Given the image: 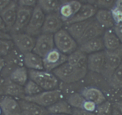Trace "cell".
I'll return each instance as SVG.
<instances>
[{"instance_id":"obj_44","label":"cell","mask_w":122,"mask_h":115,"mask_svg":"<svg viewBox=\"0 0 122 115\" xmlns=\"http://www.w3.org/2000/svg\"><path fill=\"white\" fill-rule=\"evenodd\" d=\"M0 39L11 40V36L8 32L0 30Z\"/></svg>"},{"instance_id":"obj_31","label":"cell","mask_w":122,"mask_h":115,"mask_svg":"<svg viewBox=\"0 0 122 115\" xmlns=\"http://www.w3.org/2000/svg\"><path fill=\"white\" fill-rule=\"evenodd\" d=\"M25 96H34L43 92V89L32 80H29L23 86Z\"/></svg>"},{"instance_id":"obj_32","label":"cell","mask_w":122,"mask_h":115,"mask_svg":"<svg viewBox=\"0 0 122 115\" xmlns=\"http://www.w3.org/2000/svg\"><path fill=\"white\" fill-rule=\"evenodd\" d=\"M85 101L80 93H73L69 96L67 102L73 109H82Z\"/></svg>"},{"instance_id":"obj_2","label":"cell","mask_w":122,"mask_h":115,"mask_svg":"<svg viewBox=\"0 0 122 115\" xmlns=\"http://www.w3.org/2000/svg\"><path fill=\"white\" fill-rule=\"evenodd\" d=\"M28 72L30 80L36 82L43 90H53L56 89L58 86V78L50 71L30 70Z\"/></svg>"},{"instance_id":"obj_38","label":"cell","mask_w":122,"mask_h":115,"mask_svg":"<svg viewBox=\"0 0 122 115\" xmlns=\"http://www.w3.org/2000/svg\"><path fill=\"white\" fill-rule=\"evenodd\" d=\"M37 2L38 0H19L17 4L20 6L33 9L37 5Z\"/></svg>"},{"instance_id":"obj_5","label":"cell","mask_w":122,"mask_h":115,"mask_svg":"<svg viewBox=\"0 0 122 115\" xmlns=\"http://www.w3.org/2000/svg\"><path fill=\"white\" fill-rule=\"evenodd\" d=\"M62 96L61 91L55 89L50 91H43L34 96H25L23 99L36 103L43 107L47 108L62 99Z\"/></svg>"},{"instance_id":"obj_11","label":"cell","mask_w":122,"mask_h":115,"mask_svg":"<svg viewBox=\"0 0 122 115\" xmlns=\"http://www.w3.org/2000/svg\"><path fill=\"white\" fill-rule=\"evenodd\" d=\"M81 5V3L77 0H70L65 3H61L57 13L62 21L66 23L74 17Z\"/></svg>"},{"instance_id":"obj_4","label":"cell","mask_w":122,"mask_h":115,"mask_svg":"<svg viewBox=\"0 0 122 115\" xmlns=\"http://www.w3.org/2000/svg\"><path fill=\"white\" fill-rule=\"evenodd\" d=\"M105 67L102 74L108 80L122 63V45L114 50H105Z\"/></svg>"},{"instance_id":"obj_54","label":"cell","mask_w":122,"mask_h":115,"mask_svg":"<svg viewBox=\"0 0 122 115\" xmlns=\"http://www.w3.org/2000/svg\"><path fill=\"white\" fill-rule=\"evenodd\" d=\"M11 1H13L16 2V3H17V2H18L19 0H11Z\"/></svg>"},{"instance_id":"obj_17","label":"cell","mask_w":122,"mask_h":115,"mask_svg":"<svg viewBox=\"0 0 122 115\" xmlns=\"http://www.w3.org/2000/svg\"><path fill=\"white\" fill-rule=\"evenodd\" d=\"M97 11V8L95 5L89 4H82L80 9L76 13L74 17L70 20L68 22H67L66 25L90 20L92 17L96 15Z\"/></svg>"},{"instance_id":"obj_36","label":"cell","mask_w":122,"mask_h":115,"mask_svg":"<svg viewBox=\"0 0 122 115\" xmlns=\"http://www.w3.org/2000/svg\"><path fill=\"white\" fill-rule=\"evenodd\" d=\"M116 0H97L95 6L100 9H111L114 4Z\"/></svg>"},{"instance_id":"obj_15","label":"cell","mask_w":122,"mask_h":115,"mask_svg":"<svg viewBox=\"0 0 122 115\" xmlns=\"http://www.w3.org/2000/svg\"><path fill=\"white\" fill-rule=\"evenodd\" d=\"M104 30H105L97 22L96 20L92 19L82 37L77 42V43L80 45L84 42L101 37V36L104 34L105 32Z\"/></svg>"},{"instance_id":"obj_13","label":"cell","mask_w":122,"mask_h":115,"mask_svg":"<svg viewBox=\"0 0 122 115\" xmlns=\"http://www.w3.org/2000/svg\"><path fill=\"white\" fill-rule=\"evenodd\" d=\"M105 51L90 54L87 59V67L92 72L102 74L105 67Z\"/></svg>"},{"instance_id":"obj_52","label":"cell","mask_w":122,"mask_h":115,"mask_svg":"<svg viewBox=\"0 0 122 115\" xmlns=\"http://www.w3.org/2000/svg\"><path fill=\"white\" fill-rule=\"evenodd\" d=\"M77 1L81 2H81H86V0H77Z\"/></svg>"},{"instance_id":"obj_50","label":"cell","mask_w":122,"mask_h":115,"mask_svg":"<svg viewBox=\"0 0 122 115\" xmlns=\"http://www.w3.org/2000/svg\"><path fill=\"white\" fill-rule=\"evenodd\" d=\"M59 1L61 3H64L66 1H70V0H59Z\"/></svg>"},{"instance_id":"obj_16","label":"cell","mask_w":122,"mask_h":115,"mask_svg":"<svg viewBox=\"0 0 122 115\" xmlns=\"http://www.w3.org/2000/svg\"><path fill=\"white\" fill-rule=\"evenodd\" d=\"M18 4L16 2L11 1V3L3 9L1 12L0 15L5 22L7 30L9 31H11L15 23L17 16Z\"/></svg>"},{"instance_id":"obj_21","label":"cell","mask_w":122,"mask_h":115,"mask_svg":"<svg viewBox=\"0 0 122 115\" xmlns=\"http://www.w3.org/2000/svg\"><path fill=\"white\" fill-rule=\"evenodd\" d=\"M23 55V61L25 67L32 70H44L43 58L33 52L27 53Z\"/></svg>"},{"instance_id":"obj_3","label":"cell","mask_w":122,"mask_h":115,"mask_svg":"<svg viewBox=\"0 0 122 115\" xmlns=\"http://www.w3.org/2000/svg\"><path fill=\"white\" fill-rule=\"evenodd\" d=\"M54 36L55 46L65 55H70L77 49V42L65 29H61Z\"/></svg>"},{"instance_id":"obj_40","label":"cell","mask_w":122,"mask_h":115,"mask_svg":"<svg viewBox=\"0 0 122 115\" xmlns=\"http://www.w3.org/2000/svg\"><path fill=\"white\" fill-rule=\"evenodd\" d=\"M113 30L122 45V25H114V26L113 27Z\"/></svg>"},{"instance_id":"obj_18","label":"cell","mask_w":122,"mask_h":115,"mask_svg":"<svg viewBox=\"0 0 122 115\" xmlns=\"http://www.w3.org/2000/svg\"><path fill=\"white\" fill-rule=\"evenodd\" d=\"M22 115H49L47 109L32 102L22 99L19 101Z\"/></svg>"},{"instance_id":"obj_10","label":"cell","mask_w":122,"mask_h":115,"mask_svg":"<svg viewBox=\"0 0 122 115\" xmlns=\"http://www.w3.org/2000/svg\"><path fill=\"white\" fill-rule=\"evenodd\" d=\"M33 9L18 5L16 21L10 31L11 34L20 33L25 30L32 15Z\"/></svg>"},{"instance_id":"obj_22","label":"cell","mask_w":122,"mask_h":115,"mask_svg":"<svg viewBox=\"0 0 122 115\" xmlns=\"http://www.w3.org/2000/svg\"><path fill=\"white\" fill-rule=\"evenodd\" d=\"M102 38L101 37L86 42L80 45L79 49L86 54H92L102 51L104 49Z\"/></svg>"},{"instance_id":"obj_46","label":"cell","mask_w":122,"mask_h":115,"mask_svg":"<svg viewBox=\"0 0 122 115\" xmlns=\"http://www.w3.org/2000/svg\"><path fill=\"white\" fill-rule=\"evenodd\" d=\"M113 106L116 107L118 110V111L120 113L121 115H122V101L116 102L113 105Z\"/></svg>"},{"instance_id":"obj_45","label":"cell","mask_w":122,"mask_h":115,"mask_svg":"<svg viewBox=\"0 0 122 115\" xmlns=\"http://www.w3.org/2000/svg\"><path fill=\"white\" fill-rule=\"evenodd\" d=\"M0 30L6 32H7L9 31L7 30V28L6 26V25H5L4 21H3V18L1 16V15H0Z\"/></svg>"},{"instance_id":"obj_41","label":"cell","mask_w":122,"mask_h":115,"mask_svg":"<svg viewBox=\"0 0 122 115\" xmlns=\"http://www.w3.org/2000/svg\"><path fill=\"white\" fill-rule=\"evenodd\" d=\"M6 65V61L5 59L2 56H0V76H2L3 71Z\"/></svg>"},{"instance_id":"obj_6","label":"cell","mask_w":122,"mask_h":115,"mask_svg":"<svg viewBox=\"0 0 122 115\" xmlns=\"http://www.w3.org/2000/svg\"><path fill=\"white\" fill-rule=\"evenodd\" d=\"M45 17V13L39 7L36 5L33 9L31 17L25 30V33L33 37L41 33Z\"/></svg>"},{"instance_id":"obj_24","label":"cell","mask_w":122,"mask_h":115,"mask_svg":"<svg viewBox=\"0 0 122 115\" xmlns=\"http://www.w3.org/2000/svg\"><path fill=\"white\" fill-rule=\"evenodd\" d=\"M102 40L106 50H116L122 45L113 28L107 30L104 32Z\"/></svg>"},{"instance_id":"obj_27","label":"cell","mask_w":122,"mask_h":115,"mask_svg":"<svg viewBox=\"0 0 122 115\" xmlns=\"http://www.w3.org/2000/svg\"><path fill=\"white\" fill-rule=\"evenodd\" d=\"M72 107L66 101L60 99L47 108L49 114H65L72 115Z\"/></svg>"},{"instance_id":"obj_29","label":"cell","mask_w":122,"mask_h":115,"mask_svg":"<svg viewBox=\"0 0 122 115\" xmlns=\"http://www.w3.org/2000/svg\"><path fill=\"white\" fill-rule=\"evenodd\" d=\"M87 58L86 53L77 49L76 51L68 56L67 63L71 65L78 67H87Z\"/></svg>"},{"instance_id":"obj_47","label":"cell","mask_w":122,"mask_h":115,"mask_svg":"<svg viewBox=\"0 0 122 115\" xmlns=\"http://www.w3.org/2000/svg\"><path fill=\"white\" fill-rule=\"evenodd\" d=\"M113 6L122 11V0H116Z\"/></svg>"},{"instance_id":"obj_35","label":"cell","mask_w":122,"mask_h":115,"mask_svg":"<svg viewBox=\"0 0 122 115\" xmlns=\"http://www.w3.org/2000/svg\"><path fill=\"white\" fill-rule=\"evenodd\" d=\"M111 12L112 14V18L114 22L115 25H122V11L118 10L115 7H112L111 9Z\"/></svg>"},{"instance_id":"obj_26","label":"cell","mask_w":122,"mask_h":115,"mask_svg":"<svg viewBox=\"0 0 122 115\" xmlns=\"http://www.w3.org/2000/svg\"><path fill=\"white\" fill-rule=\"evenodd\" d=\"M29 72L26 67L19 66L14 68L10 72L9 78L15 83L21 86H24L28 82Z\"/></svg>"},{"instance_id":"obj_12","label":"cell","mask_w":122,"mask_h":115,"mask_svg":"<svg viewBox=\"0 0 122 115\" xmlns=\"http://www.w3.org/2000/svg\"><path fill=\"white\" fill-rule=\"evenodd\" d=\"M64 23L58 13L47 14L45 17L41 33L54 35L62 28Z\"/></svg>"},{"instance_id":"obj_28","label":"cell","mask_w":122,"mask_h":115,"mask_svg":"<svg viewBox=\"0 0 122 115\" xmlns=\"http://www.w3.org/2000/svg\"><path fill=\"white\" fill-rule=\"evenodd\" d=\"M61 5L59 0H38L37 4L46 14L57 13Z\"/></svg>"},{"instance_id":"obj_49","label":"cell","mask_w":122,"mask_h":115,"mask_svg":"<svg viewBox=\"0 0 122 115\" xmlns=\"http://www.w3.org/2000/svg\"><path fill=\"white\" fill-rule=\"evenodd\" d=\"M97 0H86V2L87 3V4H92V5H95Z\"/></svg>"},{"instance_id":"obj_14","label":"cell","mask_w":122,"mask_h":115,"mask_svg":"<svg viewBox=\"0 0 122 115\" xmlns=\"http://www.w3.org/2000/svg\"><path fill=\"white\" fill-rule=\"evenodd\" d=\"M3 115H22L19 101L16 98L5 95L0 100Z\"/></svg>"},{"instance_id":"obj_37","label":"cell","mask_w":122,"mask_h":115,"mask_svg":"<svg viewBox=\"0 0 122 115\" xmlns=\"http://www.w3.org/2000/svg\"><path fill=\"white\" fill-rule=\"evenodd\" d=\"M98 105L95 104V103L90 101H88L86 99L85 102H84V104H83V109L82 110H86V111H89V112L95 113Z\"/></svg>"},{"instance_id":"obj_25","label":"cell","mask_w":122,"mask_h":115,"mask_svg":"<svg viewBox=\"0 0 122 115\" xmlns=\"http://www.w3.org/2000/svg\"><path fill=\"white\" fill-rule=\"evenodd\" d=\"M91 21L92 19H90L83 22H76L66 25V28L65 30L77 42L82 37L88 25Z\"/></svg>"},{"instance_id":"obj_30","label":"cell","mask_w":122,"mask_h":115,"mask_svg":"<svg viewBox=\"0 0 122 115\" xmlns=\"http://www.w3.org/2000/svg\"><path fill=\"white\" fill-rule=\"evenodd\" d=\"M108 82L112 88L116 89H122V63L114 71Z\"/></svg>"},{"instance_id":"obj_53","label":"cell","mask_w":122,"mask_h":115,"mask_svg":"<svg viewBox=\"0 0 122 115\" xmlns=\"http://www.w3.org/2000/svg\"><path fill=\"white\" fill-rule=\"evenodd\" d=\"M0 115H3V113H2V110L1 107H0Z\"/></svg>"},{"instance_id":"obj_19","label":"cell","mask_w":122,"mask_h":115,"mask_svg":"<svg viewBox=\"0 0 122 115\" xmlns=\"http://www.w3.org/2000/svg\"><path fill=\"white\" fill-rule=\"evenodd\" d=\"M86 100L90 101L95 103L97 105L106 101L105 95L99 89L95 87H86L80 92Z\"/></svg>"},{"instance_id":"obj_9","label":"cell","mask_w":122,"mask_h":115,"mask_svg":"<svg viewBox=\"0 0 122 115\" xmlns=\"http://www.w3.org/2000/svg\"><path fill=\"white\" fill-rule=\"evenodd\" d=\"M55 46L53 34L41 33L36 40L32 52L43 58L49 52L53 49Z\"/></svg>"},{"instance_id":"obj_20","label":"cell","mask_w":122,"mask_h":115,"mask_svg":"<svg viewBox=\"0 0 122 115\" xmlns=\"http://www.w3.org/2000/svg\"><path fill=\"white\" fill-rule=\"evenodd\" d=\"M4 95L15 98L23 99L25 97L24 88L11 81L9 77L5 78L4 82Z\"/></svg>"},{"instance_id":"obj_51","label":"cell","mask_w":122,"mask_h":115,"mask_svg":"<svg viewBox=\"0 0 122 115\" xmlns=\"http://www.w3.org/2000/svg\"><path fill=\"white\" fill-rule=\"evenodd\" d=\"M49 115H65V114H49Z\"/></svg>"},{"instance_id":"obj_43","label":"cell","mask_w":122,"mask_h":115,"mask_svg":"<svg viewBox=\"0 0 122 115\" xmlns=\"http://www.w3.org/2000/svg\"><path fill=\"white\" fill-rule=\"evenodd\" d=\"M4 82L5 78L0 76V96L4 95Z\"/></svg>"},{"instance_id":"obj_33","label":"cell","mask_w":122,"mask_h":115,"mask_svg":"<svg viewBox=\"0 0 122 115\" xmlns=\"http://www.w3.org/2000/svg\"><path fill=\"white\" fill-rule=\"evenodd\" d=\"M113 105L109 101H106L104 103L97 106L96 110V115H112Z\"/></svg>"},{"instance_id":"obj_48","label":"cell","mask_w":122,"mask_h":115,"mask_svg":"<svg viewBox=\"0 0 122 115\" xmlns=\"http://www.w3.org/2000/svg\"><path fill=\"white\" fill-rule=\"evenodd\" d=\"M112 115H122L118 111V110L116 109V107L113 106V109H112Z\"/></svg>"},{"instance_id":"obj_39","label":"cell","mask_w":122,"mask_h":115,"mask_svg":"<svg viewBox=\"0 0 122 115\" xmlns=\"http://www.w3.org/2000/svg\"><path fill=\"white\" fill-rule=\"evenodd\" d=\"M72 115H96L95 113L89 112L82 109H72Z\"/></svg>"},{"instance_id":"obj_42","label":"cell","mask_w":122,"mask_h":115,"mask_svg":"<svg viewBox=\"0 0 122 115\" xmlns=\"http://www.w3.org/2000/svg\"><path fill=\"white\" fill-rule=\"evenodd\" d=\"M11 1V0H0V12L5 9Z\"/></svg>"},{"instance_id":"obj_1","label":"cell","mask_w":122,"mask_h":115,"mask_svg":"<svg viewBox=\"0 0 122 115\" xmlns=\"http://www.w3.org/2000/svg\"><path fill=\"white\" fill-rule=\"evenodd\" d=\"M53 72L58 79L64 83H72L78 82L85 77L87 67L72 65L66 62Z\"/></svg>"},{"instance_id":"obj_23","label":"cell","mask_w":122,"mask_h":115,"mask_svg":"<svg viewBox=\"0 0 122 115\" xmlns=\"http://www.w3.org/2000/svg\"><path fill=\"white\" fill-rule=\"evenodd\" d=\"M95 18L97 22L104 30L113 28L114 26L115 23L110 10L100 9L97 10Z\"/></svg>"},{"instance_id":"obj_34","label":"cell","mask_w":122,"mask_h":115,"mask_svg":"<svg viewBox=\"0 0 122 115\" xmlns=\"http://www.w3.org/2000/svg\"><path fill=\"white\" fill-rule=\"evenodd\" d=\"M13 45L11 40L0 39V56L9 55L13 48Z\"/></svg>"},{"instance_id":"obj_8","label":"cell","mask_w":122,"mask_h":115,"mask_svg":"<svg viewBox=\"0 0 122 115\" xmlns=\"http://www.w3.org/2000/svg\"><path fill=\"white\" fill-rule=\"evenodd\" d=\"M11 36L13 44L23 55L33 51L36 42L33 36L22 32L11 34Z\"/></svg>"},{"instance_id":"obj_7","label":"cell","mask_w":122,"mask_h":115,"mask_svg":"<svg viewBox=\"0 0 122 115\" xmlns=\"http://www.w3.org/2000/svg\"><path fill=\"white\" fill-rule=\"evenodd\" d=\"M68 56L62 53L56 48L49 52L43 58V65L46 71H54L67 61Z\"/></svg>"}]
</instances>
